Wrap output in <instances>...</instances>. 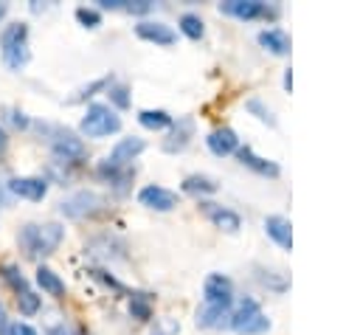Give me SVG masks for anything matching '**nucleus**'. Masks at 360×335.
<instances>
[{
    "mask_svg": "<svg viewBox=\"0 0 360 335\" xmlns=\"http://www.w3.org/2000/svg\"><path fill=\"white\" fill-rule=\"evenodd\" d=\"M76 335H87V332H84V329H79V332H76Z\"/></svg>",
    "mask_w": 360,
    "mask_h": 335,
    "instance_id": "nucleus-43",
    "label": "nucleus"
},
{
    "mask_svg": "<svg viewBox=\"0 0 360 335\" xmlns=\"http://www.w3.org/2000/svg\"><path fill=\"white\" fill-rule=\"evenodd\" d=\"M51 152H53V158H56L59 163H79V160L87 158L84 141H82L76 132H70V129H56V132H53V138H51Z\"/></svg>",
    "mask_w": 360,
    "mask_h": 335,
    "instance_id": "nucleus-6",
    "label": "nucleus"
},
{
    "mask_svg": "<svg viewBox=\"0 0 360 335\" xmlns=\"http://www.w3.org/2000/svg\"><path fill=\"white\" fill-rule=\"evenodd\" d=\"M135 34L141 39H146V42H155V45H172L177 39L174 28L166 25V23H160V20H138Z\"/></svg>",
    "mask_w": 360,
    "mask_h": 335,
    "instance_id": "nucleus-12",
    "label": "nucleus"
},
{
    "mask_svg": "<svg viewBox=\"0 0 360 335\" xmlns=\"http://www.w3.org/2000/svg\"><path fill=\"white\" fill-rule=\"evenodd\" d=\"M284 90H292V68L284 70Z\"/></svg>",
    "mask_w": 360,
    "mask_h": 335,
    "instance_id": "nucleus-39",
    "label": "nucleus"
},
{
    "mask_svg": "<svg viewBox=\"0 0 360 335\" xmlns=\"http://www.w3.org/2000/svg\"><path fill=\"white\" fill-rule=\"evenodd\" d=\"M236 158H239L242 166H248L250 172H256V175H262V177H278V172H281V166H278L276 160H267V158L256 155L253 146H239V149H236Z\"/></svg>",
    "mask_w": 360,
    "mask_h": 335,
    "instance_id": "nucleus-15",
    "label": "nucleus"
},
{
    "mask_svg": "<svg viewBox=\"0 0 360 335\" xmlns=\"http://www.w3.org/2000/svg\"><path fill=\"white\" fill-rule=\"evenodd\" d=\"M6 121L11 124V127H17V129H25L31 121H28V115L22 113V110H17V107H8L6 110Z\"/></svg>",
    "mask_w": 360,
    "mask_h": 335,
    "instance_id": "nucleus-34",
    "label": "nucleus"
},
{
    "mask_svg": "<svg viewBox=\"0 0 360 335\" xmlns=\"http://www.w3.org/2000/svg\"><path fill=\"white\" fill-rule=\"evenodd\" d=\"M264 231H267V236H270L278 248L292 251V225H290L287 217H281V214H267V217H264Z\"/></svg>",
    "mask_w": 360,
    "mask_h": 335,
    "instance_id": "nucleus-17",
    "label": "nucleus"
},
{
    "mask_svg": "<svg viewBox=\"0 0 360 335\" xmlns=\"http://www.w3.org/2000/svg\"><path fill=\"white\" fill-rule=\"evenodd\" d=\"M96 175H98L101 180H107L118 194H127V191H129V183H132V177H135V166H118V163L101 158V160L96 163Z\"/></svg>",
    "mask_w": 360,
    "mask_h": 335,
    "instance_id": "nucleus-8",
    "label": "nucleus"
},
{
    "mask_svg": "<svg viewBox=\"0 0 360 335\" xmlns=\"http://www.w3.org/2000/svg\"><path fill=\"white\" fill-rule=\"evenodd\" d=\"M110 206H107V197L93 191V189H79L73 194H68L62 203H59V214L68 217V220H93L98 214H104Z\"/></svg>",
    "mask_w": 360,
    "mask_h": 335,
    "instance_id": "nucleus-3",
    "label": "nucleus"
},
{
    "mask_svg": "<svg viewBox=\"0 0 360 335\" xmlns=\"http://www.w3.org/2000/svg\"><path fill=\"white\" fill-rule=\"evenodd\" d=\"M76 20H79L84 28H98V25H101V11H98V8L79 6V8H76Z\"/></svg>",
    "mask_w": 360,
    "mask_h": 335,
    "instance_id": "nucleus-31",
    "label": "nucleus"
},
{
    "mask_svg": "<svg viewBox=\"0 0 360 335\" xmlns=\"http://www.w3.org/2000/svg\"><path fill=\"white\" fill-rule=\"evenodd\" d=\"M90 273H93L96 279H101V282H104L107 287H112V290H124V287H121V282H118L115 276H110V273H104V270H98V267H93Z\"/></svg>",
    "mask_w": 360,
    "mask_h": 335,
    "instance_id": "nucleus-37",
    "label": "nucleus"
},
{
    "mask_svg": "<svg viewBox=\"0 0 360 335\" xmlns=\"http://www.w3.org/2000/svg\"><path fill=\"white\" fill-rule=\"evenodd\" d=\"M180 189H183L186 194L205 197V194H214V191L219 189V183H217L214 177H208V175H188V177H183Z\"/></svg>",
    "mask_w": 360,
    "mask_h": 335,
    "instance_id": "nucleus-20",
    "label": "nucleus"
},
{
    "mask_svg": "<svg viewBox=\"0 0 360 335\" xmlns=\"http://www.w3.org/2000/svg\"><path fill=\"white\" fill-rule=\"evenodd\" d=\"M124 11H129V14H149L152 11V0H124Z\"/></svg>",
    "mask_w": 360,
    "mask_h": 335,
    "instance_id": "nucleus-36",
    "label": "nucleus"
},
{
    "mask_svg": "<svg viewBox=\"0 0 360 335\" xmlns=\"http://www.w3.org/2000/svg\"><path fill=\"white\" fill-rule=\"evenodd\" d=\"M79 129H82V135H87V138H107V135H112V132L121 129V115H118L110 104L93 101V104H87Z\"/></svg>",
    "mask_w": 360,
    "mask_h": 335,
    "instance_id": "nucleus-4",
    "label": "nucleus"
},
{
    "mask_svg": "<svg viewBox=\"0 0 360 335\" xmlns=\"http://www.w3.org/2000/svg\"><path fill=\"white\" fill-rule=\"evenodd\" d=\"M177 332H180V324L172 321V318H160V321H155V329H152V335H177Z\"/></svg>",
    "mask_w": 360,
    "mask_h": 335,
    "instance_id": "nucleus-35",
    "label": "nucleus"
},
{
    "mask_svg": "<svg viewBox=\"0 0 360 335\" xmlns=\"http://www.w3.org/2000/svg\"><path fill=\"white\" fill-rule=\"evenodd\" d=\"M0 56L8 70H20L28 65L31 48H28V25L25 23H8L0 31Z\"/></svg>",
    "mask_w": 360,
    "mask_h": 335,
    "instance_id": "nucleus-2",
    "label": "nucleus"
},
{
    "mask_svg": "<svg viewBox=\"0 0 360 335\" xmlns=\"http://www.w3.org/2000/svg\"><path fill=\"white\" fill-rule=\"evenodd\" d=\"M65 239V228L59 222H28L20 228L17 242L28 259H45L51 256L59 242Z\"/></svg>",
    "mask_w": 360,
    "mask_h": 335,
    "instance_id": "nucleus-1",
    "label": "nucleus"
},
{
    "mask_svg": "<svg viewBox=\"0 0 360 335\" xmlns=\"http://www.w3.org/2000/svg\"><path fill=\"white\" fill-rule=\"evenodd\" d=\"M194 138V118L191 115H180L177 121H172L166 138H163V152H183Z\"/></svg>",
    "mask_w": 360,
    "mask_h": 335,
    "instance_id": "nucleus-9",
    "label": "nucleus"
},
{
    "mask_svg": "<svg viewBox=\"0 0 360 335\" xmlns=\"http://www.w3.org/2000/svg\"><path fill=\"white\" fill-rule=\"evenodd\" d=\"M17 307L22 315H34V312H39V296L34 290H25L17 296Z\"/></svg>",
    "mask_w": 360,
    "mask_h": 335,
    "instance_id": "nucleus-30",
    "label": "nucleus"
},
{
    "mask_svg": "<svg viewBox=\"0 0 360 335\" xmlns=\"http://www.w3.org/2000/svg\"><path fill=\"white\" fill-rule=\"evenodd\" d=\"M200 208H202V214H205L217 228H222V231H228V234H236V231L242 228V217H239L233 208H228V206H219V203H211V200H200Z\"/></svg>",
    "mask_w": 360,
    "mask_h": 335,
    "instance_id": "nucleus-10",
    "label": "nucleus"
},
{
    "mask_svg": "<svg viewBox=\"0 0 360 335\" xmlns=\"http://www.w3.org/2000/svg\"><path fill=\"white\" fill-rule=\"evenodd\" d=\"M37 284H39L48 296H56V298L65 296V282H62L51 267H45V265L37 267Z\"/></svg>",
    "mask_w": 360,
    "mask_h": 335,
    "instance_id": "nucleus-21",
    "label": "nucleus"
},
{
    "mask_svg": "<svg viewBox=\"0 0 360 335\" xmlns=\"http://www.w3.org/2000/svg\"><path fill=\"white\" fill-rule=\"evenodd\" d=\"M259 45H262L264 51L276 53V56H287L292 42H290V34H287L284 28L270 25V28H262V31H259Z\"/></svg>",
    "mask_w": 360,
    "mask_h": 335,
    "instance_id": "nucleus-18",
    "label": "nucleus"
},
{
    "mask_svg": "<svg viewBox=\"0 0 360 335\" xmlns=\"http://www.w3.org/2000/svg\"><path fill=\"white\" fill-rule=\"evenodd\" d=\"M0 276L6 279V284L20 296V293H25L28 290V279L20 273V267H14V265H3L0 267Z\"/></svg>",
    "mask_w": 360,
    "mask_h": 335,
    "instance_id": "nucleus-27",
    "label": "nucleus"
},
{
    "mask_svg": "<svg viewBox=\"0 0 360 335\" xmlns=\"http://www.w3.org/2000/svg\"><path fill=\"white\" fill-rule=\"evenodd\" d=\"M256 312H262V304L253 298V296H242L239 301H233L231 304V310H228V324L225 327H231L233 332L248 321V318H253Z\"/></svg>",
    "mask_w": 360,
    "mask_h": 335,
    "instance_id": "nucleus-19",
    "label": "nucleus"
},
{
    "mask_svg": "<svg viewBox=\"0 0 360 335\" xmlns=\"http://www.w3.org/2000/svg\"><path fill=\"white\" fill-rule=\"evenodd\" d=\"M143 149H146V141H143V138H138V135H127V138H121V141L110 149L107 160H112V163H118V166H129Z\"/></svg>",
    "mask_w": 360,
    "mask_h": 335,
    "instance_id": "nucleus-14",
    "label": "nucleus"
},
{
    "mask_svg": "<svg viewBox=\"0 0 360 335\" xmlns=\"http://www.w3.org/2000/svg\"><path fill=\"white\" fill-rule=\"evenodd\" d=\"M6 14H8V3H3V0H0V20H3Z\"/></svg>",
    "mask_w": 360,
    "mask_h": 335,
    "instance_id": "nucleus-41",
    "label": "nucleus"
},
{
    "mask_svg": "<svg viewBox=\"0 0 360 335\" xmlns=\"http://www.w3.org/2000/svg\"><path fill=\"white\" fill-rule=\"evenodd\" d=\"M3 324H6V310L0 307V327H3Z\"/></svg>",
    "mask_w": 360,
    "mask_h": 335,
    "instance_id": "nucleus-42",
    "label": "nucleus"
},
{
    "mask_svg": "<svg viewBox=\"0 0 360 335\" xmlns=\"http://www.w3.org/2000/svg\"><path fill=\"white\" fill-rule=\"evenodd\" d=\"M180 31L188 37V39H200L202 34H205V25H202V20H200V14H191V11H186L183 17H180Z\"/></svg>",
    "mask_w": 360,
    "mask_h": 335,
    "instance_id": "nucleus-25",
    "label": "nucleus"
},
{
    "mask_svg": "<svg viewBox=\"0 0 360 335\" xmlns=\"http://www.w3.org/2000/svg\"><path fill=\"white\" fill-rule=\"evenodd\" d=\"M11 194L22 197V200H42L48 194V180L45 177H11L8 180Z\"/></svg>",
    "mask_w": 360,
    "mask_h": 335,
    "instance_id": "nucleus-16",
    "label": "nucleus"
},
{
    "mask_svg": "<svg viewBox=\"0 0 360 335\" xmlns=\"http://www.w3.org/2000/svg\"><path fill=\"white\" fill-rule=\"evenodd\" d=\"M256 279H259L267 290H276V293H284V290L290 287V279H287L284 273H278V270H264V267H259Z\"/></svg>",
    "mask_w": 360,
    "mask_h": 335,
    "instance_id": "nucleus-24",
    "label": "nucleus"
},
{
    "mask_svg": "<svg viewBox=\"0 0 360 335\" xmlns=\"http://www.w3.org/2000/svg\"><path fill=\"white\" fill-rule=\"evenodd\" d=\"M138 121H141V127L158 132V129H169L174 118H172L166 110H141V113H138Z\"/></svg>",
    "mask_w": 360,
    "mask_h": 335,
    "instance_id": "nucleus-22",
    "label": "nucleus"
},
{
    "mask_svg": "<svg viewBox=\"0 0 360 335\" xmlns=\"http://www.w3.org/2000/svg\"><path fill=\"white\" fill-rule=\"evenodd\" d=\"M202 304L217 307V310H231L233 304V282L222 273H211L202 282Z\"/></svg>",
    "mask_w": 360,
    "mask_h": 335,
    "instance_id": "nucleus-7",
    "label": "nucleus"
},
{
    "mask_svg": "<svg viewBox=\"0 0 360 335\" xmlns=\"http://www.w3.org/2000/svg\"><path fill=\"white\" fill-rule=\"evenodd\" d=\"M219 11L236 20H276L281 14L276 3H262V0H225L219 3Z\"/></svg>",
    "mask_w": 360,
    "mask_h": 335,
    "instance_id": "nucleus-5",
    "label": "nucleus"
},
{
    "mask_svg": "<svg viewBox=\"0 0 360 335\" xmlns=\"http://www.w3.org/2000/svg\"><path fill=\"white\" fill-rule=\"evenodd\" d=\"M0 335H39V332L31 324H25V321H14V324H3Z\"/></svg>",
    "mask_w": 360,
    "mask_h": 335,
    "instance_id": "nucleus-33",
    "label": "nucleus"
},
{
    "mask_svg": "<svg viewBox=\"0 0 360 335\" xmlns=\"http://www.w3.org/2000/svg\"><path fill=\"white\" fill-rule=\"evenodd\" d=\"M270 329V318L264 315V312H256L253 318H248L239 329H236V335H262V332H267Z\"/></svg>",
    "mask_w": 360,
    "mask_h": 335,
    "instance_id": "nucleus-28",
    "label": "nucleus"
},
{
    "mask_svg": "<svg viewBox=\"0 0 360 335\" xmlns=\"http://www.w3.org/2000/svg\"><path fill=\"white\" fill-rule=\"evenodd\" d=\"M45 335H68V329L65 327H59V324H53V327H48V332Z\"/></svg>",
    "mask_w": 360,
    "mask_h": 335,
    "instance_id": "nucleus-40",
    "label": "nucleus"
},
{
    "mask_svg": "<svg viewBox=\"0 0 360 335\" xmlns=\"http://www.w3.org/2000/svg\"><path fill=\"white\" fill-rule=\"evenodd\" d=\"M205 144H208V149H211L217 158H228V155H233V152L239 149V135H236L231 127H217V129L208 132Z\"/></svg>",
    "mask_w": 360,
    "mask_h": 335,
    "instance_id": "nucleus-13",
    "label": "nucleus"
},
{
    "mask_svg": "<svg viewBox=\"0 0 360 335\" xmlns=\"http://www.w3.org/2000/svg\"><path fill=\"white\" fill-rule=\"evenodd\" d=\"M6 149H8V132L0 127V158L6 155Z\"/></svg>",
    "mask_w": 360,
    "mask_h": 335,
    "instance_id": "nucleus-38",
    "label": "nucleus"
},
{
    "mask_svg": "<svg viewBox=\"0 0 360 335\" xmlns=\"http://www.w3.org/2000/svg\"><path fill=\"white\" fill-rule=\"evenodd\" d=\"M138 203L146 206V208H155V211H172L177 206V194L169 191L166 186H158V183H149L138 191Z\"/></svg>",
    "mask_w": 360,
    "mask_h": 335,
    "instance_id": "nucleus-11",
    "label": "nucleus"
},
{
    "mask_svg": "<svg viewBox=\"0 0 360 335\" xmlns=\"http://www.w3.org/2000/svg\"><path fill=\"white\" fill-rule=\"evenodd\" d=\"M107 93H110V101H112L118 110H127V107H129V87H127V84H121V82H110Z\"/></svg>",
    "mask_w": 360,
    "mask_h": 335,
    "instance_id": "nucleus-29",
    "label": "nucleus"
},
{
    "mask_svg": "<svg viewBox=\"0 0 360 335\" xmlns=\"http://www.w3.org/2000/svg\"><path fill=\"white\" fill-rule=\"evenodd\" d=\"M110 82H112L110 76H101V79H96V82H90L87 87H82V90H79V93H76V96H73L70 101H84V99H90V96H93L96 90H104V87H110Z\"/></svg>",
    "mask_w": 360,
    "mask_h": 335,
    "instance_id": "nucleus-32",
    "label": "nucleus"
},
{
    "mask_svg": "<svg viewBox=\"0 0 360 335\" xmlns=\"http://www.w3.org/2000/svg\"><path fill=\"white\" fill-rule=\"evenodd\" d=\"M245 110H248L250 115H256L262 124L276 127V115H273V110H270V107H267L262 99H256V96H253V99H248V101H245Z\"/></svg>",
    "mask_w": 360,
    "mask_h": 335,
    "instance_id": "nucleus-26",
    "label": "nucleus"
},
{
    "mask_svg": "<svg viewBox=\"0 0 360 335\" xmlns=\"http://www.w3.org/2000/svg\"><path fill=\"white\" fill-rule=\"evenodd\" d=\"M129 315L138 321H149L152 318V298L149 293H132L129 296Z\"/></svg>",
    "mask_w": 360,
    "mask_h": 335,
    "instance_id": "nucleus-23",
    "label": "nucleus"
}]
</instances>
